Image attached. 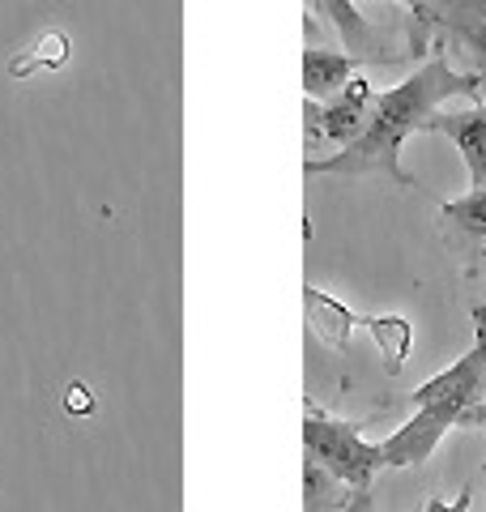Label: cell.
Segmentation results:
<instances>
[{"mask_svg": "<svg viewBox=\"0 0 486 512\" xmlns=\"http://www.w3.org/2000/svg\"><path fill=\"white\" fill-rule=\"evenodd\" d=\"M482 77L478 73H457L448 56L427 60L418 73H410L401 86L376 94V103L367 111L363 133L342 146L329 158H307V175H388L401 188H418V180L401 167V146L414 133H423L431 111H440L448 99L461 94H478Z\"/></svg>", "mask_w": 486, "mask_h": 512, "instance_id": "6da1fadb", "label": "cell"}, {"mask_svg": "<svg viewBox=\"0 0 486 512\" xmlns=\"http://www.w3.org/2000/svg\"><path fill=\"white\" fill-rule=\"evenodd\" d=\"M303 448L312 466H320L333 483H342L346 491H359V495L384 470L380 444L363 440L359 427L324 414L316 402H303Z\"/></svg>", "mask_w": 486, "mask_h": 512, "instance_id": "7a4b0ae2", "label": "cell"}, {"mask_svg": "<svg viewBox=\"0 0 486 512\" xmlns=\"http://www.w3.org/2000/svg\"><path fill=\"white\" fill-rule=\"evenodd\" d=\"M410 402L448 410L457 427H486V303L474 308V342H469V350L452 367H444L440 376L418 384Z\"/></svg>", "mask_w": 486, "mask_h": 512, "instance_id": "3957f363", "label": "cell"}, {"mask_svg": "<svg viewBox=\"0 0 486 512\" xmlns=\"http://www.w3.org/2000/svg\"><path fill=\"white\" fill-rule=\"evenodd\" d=\"M376 103V90L363 73H354L342 86V94H333L329 103H303V120H307V141H333V146H350L363 133L367 111Z\"/></svg>", "mask_w": 486, "mask_h": 512, "instance_id": "277c9868", "label": "cell"}, {"mask_svg": "<svg viewBox=\"0 0 486 512\" xmlns=\"http://www.w3.org/2000/svg\"><path fill=\"white\" fill-rule=\"evenodd\" d=\"M452 427H457V419H452L448 410H440V406H414L410 419H405L388 440H380L384 470H418V466H427V461L435 457V448H440V440L448 436Z\"/></svg>", "mask_w": 486, "mask_h": 512, "instance_id": "5b68a950", "label": "cell"}, {"mask_svg": "<svg viewBox=\"0 0 486 512\" xmlns=\"http://www.w3.org/2000/svg\"><path fill=\"white\" fill-rule=\"evenodd\" d=\"M423 133L448 137L457 154L465 158L469 184L486 188V103L461 107V111H431V120L423 124Z\"/></svg>", "mask_w": 486, "mask_h": 512, "instance_id": "8992f818", "label": "cell"}, {"mask_svg": "<svg viewBox=\"0 0 486 512\" xmlns=\"http://www.w3.org/2000/svg\"><path fill=\"white\" fill-rule=\"evenodd\" d=\"M307 9L320 13L337 35H342L346 56H354V64H393L397 52H388V43L367 26V18L359 13L354 0H307Z\"/></svg>", "mask_w": 486, "mask_h": 512, "instance_id": "52a82bcc", "label": "cell"}, {"mask_svg": "<svg viewBox=\"0 0 486 512\" xmlns=\"http://www.w3.org/2000/svg\"><path fill=\"white\" fill-rule=\"evenodd\" d=\"M431 26L478 60L474 73H486V0H427V30Z\"/></svg>", "mask_w": 486, "mask_h": 512, "instance_id": "ba28073f", "label": "cell"}, {"mask_svg": "<svg viewBox=\"0 0 486 512\" xmlns=\"http://www.w3.org/2000/svg\"><path fill=\"white\" fill-rule=\"evenodd\" d=\"M303 308H307V325H312V333L324 346H329V350H346L354 325H359V316H354L342 299L324 295L320 286L307 282L303 286Z\"/></svg>", "mask_w": 486, "mask_h": 512, "instance_id": "9c48e42d", "label": "cell"}, {"mask_svg": "<svg viewBox=\"0 0 486 512\" xmlns=\"http://www.w3.org/2000/svg\"><path fill=\"white\" fill-rule=\"evenodd\" d=\"M303 94L312 103H329L333 94H342V86L354 77V56L346 52H324V47H307L303 60Z\"/></svg>", "mask_w": 486, "mask_h": 512, "instance_id": "30bf717a", "label": "cell"}, {"mask_svg": "<svg viewBox=\"0 0 486 512\" xmlns=\"http://www.w3.org/2000/svg\"><path fill=\"white\" fill-rule=\"evenodd\" d=\"M69 52L73 43L64 30H47V35H39L30 47H22L18 56L9 60V77H35V73H56L69 64Z\"/></svg>", "mask_w": 486, "mask_h": 512, "instance_id": "8fae6325", "label": "cell"}, {"mask_svg": "<svg viewBox=\"0 0 486 512\" xmlns=\"http://www.w3.org/2000/svg\"><path fill=\"white\" fill-rule=\"evenodd\" d=\"M359 325L371 333V342H376V350L384 355L388 363V372H397V367L410 359V350H414V325L405 316H359Z\"/></svg>", "mask_w": 486, "mask_h": 512, "instance_id": "7c38bea8", "label": "cell"}, {"mask_svg": "<svg viewBox=\"0 0 486 512\" xmlns=\"http://www.w3.org/2000/svg\"><path fill=\"white\" fill-rule=\"evenodd\" d=\"M444 222H452L465 239H486V188H469L465 197L440 205Z\"/></svg>", "mask_w": 486, "mask_h": 512, "instance_id": "4fadbf2b", "label": "cell"}, {"mask_svg": "<svg viewBox=\"0 0 486 512\" xmlns=\"http://www.w3.org/2000/svg\"><path fill=\"white\" fill-rule=\"evenodd\" d=\"M469 500H474V478H469V483L461 487L457 500H440V495H431L423 512H469Z\"/></svg>", "mask_w": 486, "mask_h": 512, "instance_id": "5bb4252c", "label": "cell"}, {"mask_svg": "<svg viewBox=\"0 0 486 512\" xmlns=\"http://www.w3.org/2000/svg\"><path fill=\"white\" fill-rule=\"evenodd\" d=\"M64 410L69 414H90L94 410V393L86 384H69V393H64Z\"/></svg>", "mask_w": 486, "mask_h": 512, "instance_id": "9a60e30c", "label": "cell"}, {"mask_svg": "<svg viewBox=\"0 0 486 512\" xmlns=\"http://www.w3.org/2000/svg\"><path fill=\"white\" fill-rule=\"evenodd\" d=\"M397 5H405L414 13V26H418V43H423V35H427V0H397Z\"/></svg>", "mask_w": 486, "mask_h": 512, "instance_id": "2e32d148", "label": "cell"}, {"mask_svg": "<svg viewBox=\"0 0 486 512\" xmlns=\"http://www.w3.org/2000/svg\"><path fill=\"white\" fill-rule=\"evenodd\" d=\"M482 274H486V239H482Z\"/></svg>", "mask_w": 486, "mask_h": 512, "instance_id": "e0dca14e", "label": "cell"}, {"mask_svg": "<svg viewBox=\"0 0 486 512\" xmlns=\"http://www.w3.org/2000/svg\"><path fill=\"white\" fill-rule=\"evenodd\" d=\"M478 77H482V90H486V73H478Z\"/></svg>", "mask_w": 486, "mask_h": 512, "instance_id": "ac0fdd59", "label": "cell"}]
</instances>
